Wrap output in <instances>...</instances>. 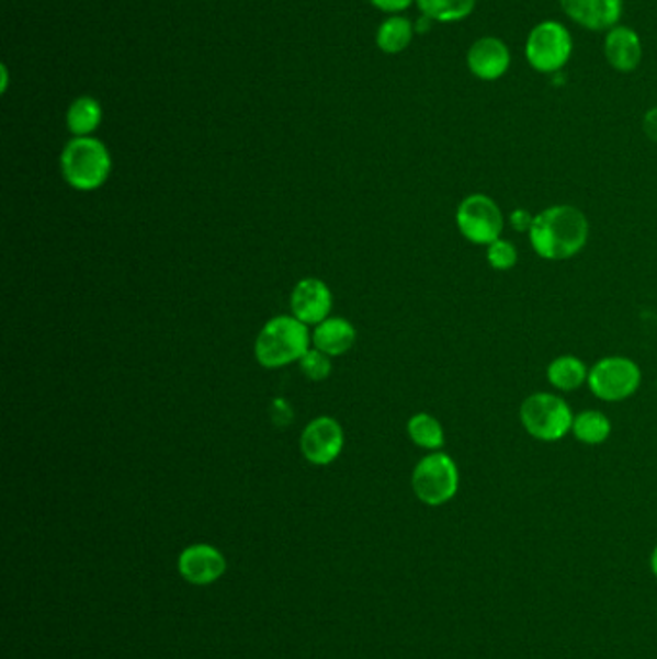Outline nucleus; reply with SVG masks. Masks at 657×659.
<instances>
[{"label":"nucleus","instance_id":"nucleus-1","mask_svg":"<svg viewBox=\"0 0 657 659\" xmlns=\"http://www.w3.org/2000/svg\"><path fill=\"white\" fill-rule=\"evenodd\" d=\"M587 216L570 205H555L534 216L531 246L542 259L565 261L580 253L588 241Z\"/></svg>","mask_w":657,"mask_h":659},{"label":"nucleus","instance_id":"nucleus-2","mask_svg":"<svg viewBox=\"0 0 657 659\" xmlns=\"http://www.w3.org/2000/svg\"><path fill=\"white\" fill-rule=\"evenodd\" d=\"M309 330L307 325L295 317H276L262 326L254 342L257 361L267 368H282L302 361L309 351Z\"/></svg>","mask_w":657,"mask_h":659},{"label":"nucleus","instance_id":"nucleus-3","mask_svg":"<svg viewBox=\"0 0 657 659\" xmlns=\"http://www.w3.org/2000/svg\"><path fill=\"white\" fill-rule=\"evenodd\" d=\"M60 168L73 190L95 191L111 175V152L95 137H73L64 147Z\"/></svg>","mask_w":657,"mask_h":659},{"label":"nucleus","instance_id":"nucleus-4","mask_svg":"<svg viewBox=\"0 0 657 659\" xmlns=\"http://www.w3.org/2000/svg\"><path fill=\"white\" fill-rule=\"evenodd\" d=\"M524 430L540 442H559L573 430V411L565 399L539 391L524 399L519 411Z\"/></svg>","mask_w":657,"mask_h":659},{"label":"nucleus","instance_id":"nucleus-5","mask_svg":"<svg viewBox=\"0 0 657 659\" xmlns=\"http://www.w3.org/2000/svg\"><path fill=\"white\" fill-rule=\"evenodd\" d=\"M412 492L430 508L444 505L460 490V469L448 453H430L412 470Z\"/></svg>","mask_w":657,"mask_h":659},{"label":"nucleus","instance_id":"nucleus-6","mask_svg":"<svg viewBox=\"0 0 657 659\" xmlns=\"http://www.w3.org/2000/svg\"><path fill=\"white\" fill-rule=\"evenodd\" d=\"M573 39L559 22H542L536 25L524 45V55L532 68L540 73H554L569 63Z\"/></svg>","mask_w":657,"mask_h":659},{"label":"nucleus","instance_id":"nucleus-7","mask_svg":"<svg viewBox=\"0 0 657 659\" xmlns=\"http://www.w3.org/2000/svg\"><path fill=\"white\" fill-rule=\"evenodd\" d=\"M641 366L633 359L603 357L588 371V386L602 401H623L641 388Z\"/></svg>","mask_w":657,"mask_h":659},{"label":"nucleus","instance_id":"nucleus-8","mask_svg":"<svg viewBox=\"0 0 657 659\" xmlns=\"http://www.w3.org/2000/svg\"><path fill=\"white\" fill-rule=\"evenodd\" d=\"M457 228L461 236L475 246H490L503 231V213L488 195L475 193L461 201L457 208Z\"/></svg>","mask_w":657,"mask_h":659},{"label":"nucleus","instance_id":"nucleus-9","mask_svg":"<svg viewBox=\"0 0 657 659\" xmlns=\"http://www.w3.org/2000/svg\"><path fill=\"white\" fill-rule=\"evenodd\" d=\"M343 429L332 417L310 421L302 434V453L313 465H330L343 450Z\"/></svg>","mask_w":657,"mask_h":659},{"label":"nucleus","instance_id":"nucleus-10","mask_svg":"<svg viewBox=\"0 0 657 659\" xmlns=\"http://www.w3.org/2000/svg\"><path fill=\"white\" fill-rule=\"evenodd\" d=\"M178 569L183 579L195 587L213 584L226 572V559L218 549L208 544H193L182 552L178 559Z\"/></svg>","mask_w":657,"mask_h":659},{"label":"nucleus","instance_id":"nucleus-11","mask_svg":"<svg viewBox=\"0 0 657 659\" xmlns=\"http://www.w3.org/2000/svg\"><path fill=\"white\" fill-rule=\"evenodd\" d=\"M290 305L303 325H320L332 310V292L322 280L305 279L294 287Z\"/></svg>","mask_w":657,"mask_h":659},{"label":"nucleus","instance_id":"nucleus-12","mask_svg":"<svg viewBox=\"0 0 657 659\" xmlns=\"http://www.w3.org/2000/svg\"><path fill=\"white\" fill-rule=\"evenodd\" d=\"M511 64V53L498 37L475 41L467 53L471 73L483 81H496L506 76Z\"/></svg>","mask_w":657,"mask_h":659},{"label":"nucleus","instance_id":"nucleus-13","mask_svg":"<svg viewBox=\"0 0 657 659\" xmlns=\"http://www.w3.org/2000/svg\"><path fill=\"white\" fill-rule=\"evenodd\" d=\"M567 16L578 25L603 32L618 25L623 14V0H559Z\"/></svg>","mask_w":657,"mask_h":659},{"label":"nucleus","instance_id":"nucleus-14","mask_svg":"<svg viewBox=\"0 0 657 659\" xmlns=\"http://www.w3.org/2000/svg\"><path fill=\"white\" fill-rule=\"evenodd\" d=\"M603 55L611 68H615L618 72H633L642 60V41L638 33L626 25L611 27L605 35Z\"/></svg>","mask_w":657,"mask_h":659},{"label":"nucleus","instance_id":"nucleus-15","mask_svg":"<svg viewBox=\"0 0 657 659\" xmlns=\"http://www.w3.org/2000/svg\"><path fill=\"white\" fill-rule=\"evenodd\" d=\"M356 340V332L353 325L346 318H326L320 325H317L313 332V345L318 351L326 353L328 357H338L348 353Z\"/></svg>","mask_w":657,"mask_h":659},{"label":"nucleus","instance_id":"nucleus-16","mask_svg":"<svg viewBox=\"0 0 657 659\" xmlns=\"http://www.w3.org/2000/svg\"><path fill=\"white\" fill-rule=\"evenodd\" d=\"M103 109L93 96H80L70 104L66 114V124L73 137H91L97 127L101 126Z\"/></svg>","mask_w":657,"mask_h":659},{"label":"nucleus","instance_id":"nucleus-17","mask_svg":"<svg viewBox=\"0 0 657 659\" xmlns=\"http://www.w3.org/2000/svg\"><path fill=\"white\" fill-rule=\"evenodd\" d=\"M547 382L555 389L573 391L588 382V368L575 355H562L547 365Z\"/></svg>","mask_w":657,"mask_h":659},{"label":"nucleus","instance_id":"nucleus-18","mask_svg":"<svg viewBox=\"0 0 657 659\" xmlns=\"http://www.w3.org/2000/svg\"><path fill=\"white\" fill-rule=\"evenodd\" d=\"M412 24L407 18L392 16L382 22L376 33V45L386 55H397L411 45Z\"/></svg>","mask_w":657,"mask_h":659},{"label":"nucleus","instance_id":"nucleus-19","mask_svg":"<svg viewBox=\"0 0 657 659\" xmlns=\"http://www.w3.org/2000/svg\"><path fill=\"white\" fill-rule=\"evenodd\" d=\"M420 12L424 16L442 22V24H452L461 22L473 14L476 7V0H417Z\"/></svg>","mask_w":657,"mask_h":659},{"label":"nucleus","instance_id":"nucleus-20","mask_svg":"<svg viewBox=\"0 0 657 659\" xmlns=\"http://www.w3.org/2000/svg\"><path fill=\"white\" fill-rule=\"evenodd\" d=\"M407 432L411 438L412 444L419 445L422 450H430L435 452L444 445V429L440 421L428 413L415 414L407 422Z\"/></svg>","mask_w":657,"mask_h":659},{"label":"nucleus","instance_id":"nucleus-21","mask_svg":"<svg viewBox=\"0 0 657 659\" xmlns=\"http://www.w3.org/2000/svg\"><path fill=\"white\" fill-rule=\"evenodd\" d=\"M570 432L582 444L600 445L610 438L611 422L600 411H582V413L575 417Z\"/></svg>","mask_w":657,"mask_h":659},{"label":"nucleus","instance_id":"nucleus-22","mask_svg":"<svg viewBox=\"0 0 657 659\" xmlns=\"http://www.w3.org/2000/svg\"><path fill=\"white\" fill-rule=\"evenodd\" d=\"M488 262H490L494 271H511L519 261V254H517V247L511 241L506 239H496L494 243L488 246Z\"/></svg>","mask_w":657,"mask_h":659},{"label":"nucleus","instance_id":"nucleus-23","mask_svg":"<svg viewBox=\"0 0 657 659\" xmlns=\"http://www.w3.org/2000/svg\"><path fill=\"white\" fill-rule=\"evenodd\" d=\"M299 365H302L305 376L310 378V380H325V378L330 376V371H332L330 357L326 353H322V351H318L317 348L307 351L303 355L302 361H299Z\"/></svg>","mask_w":657,"mask_h":659},{"label":"nucleus","instance_id":"nucleus-24","mask_svg":"<svg viewBox=\"0 0 657 659\" xmlns=\"http://www.w3.org/2000/svg\"><path fill=\"white\" fill-rule=\"evenodd\" d=\"M532 223H534V216L524 211V208H517L511 213V226L517 231H531Z\"/></svg>","mask_w":657,"mask_h":659},{"label":"nucleus","instance_id":"nucleus-25","mask_svg":"<svg viewBox=\"0 0 657 659\" xmlns=\"http://www.w3.org/2000/svg\"><path fill=\"white\" fill-rule=\"evenodd\" d=\"M371 4L384 12H401L412 4V0H371Z\"/></svg>","mask_w":657,"mask_h":659},{"label":"nucleus","instance_id":"nucleus-26","mask_svg":"<svg viewBox=\"0 0 657 659\" xmlns=\"http://www.w3.org/2000/svg\"><path fill=\"white\" fill-rule=\"evenodd\" d=\"M642 127H644V134L648 136L649 141L657 144V106L646 112Z\"/></svg>","mask_w":657,"mask_h":659},{"label":"nucleus","instance_id":"nucleus-27","mask_svg":"<svg viewBox=\"0 0 657 659\" xmlns=\"http://www.w3.org/2000/svg\"><path fill=\"white\" fill-rule=\"evenodd\" d=\"M649 567H652V572L657 577V546L654 552H652V557H649Z\"/></svg>","mask_w":657,"mask_h":659}]
</instances>
